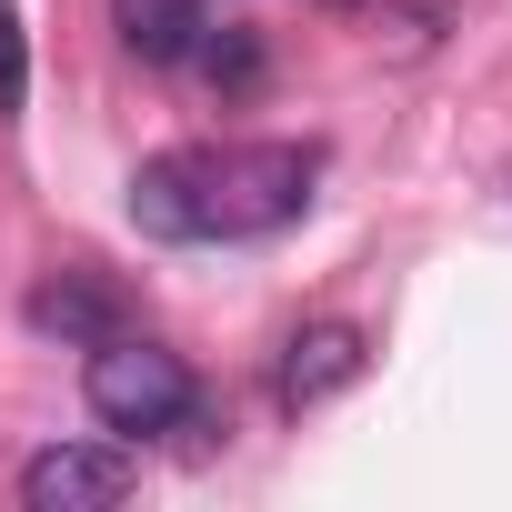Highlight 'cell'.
Wrapping results in <instances>:
<instances>
[{"instance_id": "obj_7", "label": "cell", "mask_w": 512, "mask_h": 512, "mask_svg": "<svg viewBox=\"0 0 512 512\" xmlns=\"http://www.w3.org/2000/svg\"><path fill=\"white\" fill-rule=\"evenodd\" d=\"M121 41H131L151 71L191 61V41H201V0H121Z\"/></svg>"}, {"instance_id": "obj_3", "label": "cell", "mask_w": 512, "mask_h": 512, "mask_svg": "<svg viewBox=\"0 0 512 512\" xmlns=\"http://www.w3.org/2000/svg\"><path fill=\"white\" fill-rule=\"evenodd\" d=\"M131 482H141V462L121 442H51V452L21 462L31 512H111V502H131Z\"/></svg>"}, {"instance_id": "obj_2", "label": "cell", "mask_w": 512, "mask_h": 512, "mask_svg": "<svg viewBox=\"0 0 512 512\" xmlns=\"http://www.w3.org/2000/svg\"><path fill=\"white\" fill-rule=\"evenodd\" d=\"M211 201H221V231H282L312 201V151H292V141L211 151Z\"/></svg>"}, {"instance_id": "obj_10", "label": "cell", "mask_w": 512, "mask_h": 512, "mask_svg": "<svg viewBox=\"0 0 512 512\" xmlns=\"http://www.w3.org/2000/svg\"><path fill=\"white\" fill-rule=\"evenodd\" d=\"M322 11H352V0H322Z\"/></svg>"}, {"instance_id": "obj_9", "label": "cell", "mask_w": 512, "mask_h": 512, "mask_svg": "<svg viewBox=\"0 0 512 512\" xmlns=\"http://www.w3.org/2000/svg\"><path fill=\"white\" fill-rule=\"evenodd\" d=\"M31 101V61H21V21L0 11V111H21Z\"/></svg>"}, {"instance_id": "obj_5", "label": "cell", "mask_w": 512, "mask_h": 512, "mask_svg": "<svg viewBox=\"0 0 512 512\" xmlns=\"http://www.w3.org/2000/svg\"><path fill=\"white\" fill-rule=\"evenodd\" d=\"M362 372H372L362 322H312V332H292V342H282L272 402H282V412H322V402H332V392H352Z\"/></svg>"}, {"instance_id": "obj_1", "label": "cell", "mask_w": 512, "mask_h": 512, "mask_svg": "<svg viewBox=\"0 0 512 512\" xmlns=\"http://www.w3.org/2000/svg\"><path fill=\"white\" fill-rule=\"evenodd\" d=\"M81 392H91V412H101L111 432H131V442H151V432H181V412L201 402V392H191V372H181V352H161V342H131V332L91 342V372H81Z\"/></svg>"}, {"instance_id": "obj_6", "label": "cell", "mask_w": 512, "mask_h": 512, "mask_svg": "<svg viewBox=\"0 0 512 512\" xmlns=\"http://www.w3.org/2000/svg\"><path fill=\"white\" fill-rule=\"evenodd\" d=\"M21 312H31V332H41V342H81V352L121 332V292H111V282H91V272H51Z\"/></svg>"}, {"instance_id": "obj_8", "label": "cell", "mask_w": 512, "mask_h": 512, "mask_svg": "<svg viewBox=\"0 0 512 512\" xmlns=\"http://www.w3.org/2000/svg\"><path fill=\"white\" fill-rule=\"evenodd\" d=\"M191 61L241 101V91H262V41H251V31H221V21H201V41H191Z\"/></svg>"}, {"instance_id": "obj_4", "label": "cell", "mask_w": 512, "mask_h": 512, "mask_svg": "<svg viewBox=\"0 0 512 512\" xmlns=\"http://www.w3.org/2000/svg\"><path fill=\"white\" fill-rule=\"evenodd\" d=\"M131 221H141L151 241H211V231H221L211 151H161V161H141V181H131Z\"/></svg>"}]
</instances>
